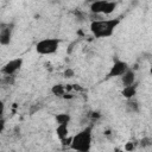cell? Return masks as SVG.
I'll use <instances>...</instances> for the list:
<instances>
[{
	"label": "cell",
	"mask_w": 152,
	"mask_h": 152,
	"mask_svg": "<svg viewBox=\"0 0 152 152\" xmlns=\"http://www.w3.org/2000/svg\"><path fill=\"white\" fill-rule=\"evenodd\" d=\"M56 133H57V137L59 138V140L66 138V137H68V133H69V131H68V125H66V124H61V125H58L57 128H56Z\"/></svg>",
	"instance_id": "obj_10"
},
{
	"label": "cell",
	"mask_w": 152,
	"mask_h": 152,
	"mask_svg": "<svg viewBox=\"0 0 152 152\" xmlns=\"http://www.w3.org/2000/svg\"><path fill=\"white\" fill-rule=\"evenodd\" d=\"M59 40L56 38H45L36 44V51L39 55H52L58 50Z\"/></svg>",
	"instance_id": "obj_3"
},
{
	"label": "cell",
	"mask_w": 152,
	"mask_h": 152,
	"mask_svg": "<svg viewBox=\"0 0 152 152\" xmlns=\"http://www.w3.org/2000/svg\"><path fill=\"white\" fill-rule=\"evenodd\" d=\"M12 37V25H2V28L0 31V44L1 45H8Z\"/></svg>",
	"instance_id": "obj_7"
},
{
	"label": "cell",
	"mask_w": 152,
	"mask_h": 152,
	"mask_svg": "<svg viewBox=\"0 0 152 152\" xmlns=\"http://www.w3.org/2000/svg\"><path fill=\"white\" fill-rule=\"evenodd\" d=\"M51 91H52L53 95L63 97V95L65 94V88H64V86H62V84H55V86L51 88Z\"/></svg>",
	"instance_id": "obj_11"
},
{
	"label": "cell",
	"mask_w": 152,
	"mask_h": 152,
	"mask_svg": "<svg viewBox=\"0 0 152 152\" xmlns=\"http://www.w3.org/2000/svg\"><path fill=\"white\" fill-rule=\"evenodd\" d=\"M87 1H88V2H90V4H91V2H94V1H97V0H87Z\"/></svg>",
	"instance_id": "obj_21"
},
{
	"label": "cell",
	"mask_w": 152,
	"mask_h": 152,
	"mask_svg": "<svg viewBox=\"0 0 152 152\" xmlns=\"http://www.w3.org/2000/svg\"><path fill=\"white\" fill-rule=\"evenodd\" d=\"M121 82H122V84H124L125 87H126V86L134 84V83H135V72H134V70L128 69V70L121 76Z\"/></svg>",
	"instance_id": "obj_8"
},
{
	"label": "cell",
	"mask_w": 152,
	"mask_h": 152,
	"mask_svg": "<svg viewBox=\"0 0 152 152\" xmlns=\"http://www.w3.org/2000/svg\"><path fill=\"white\" fill-rule=\"evenodd\" d=\"M90 145H91V127L88 126L84 129H82L80 133L72 137L70 147L76 151L86 152L90 150Z\"/></svg>",
	"instance_id": "obj_2"
},
{
	"label": "cell",
	"mask_w": 152,
	"mask_h": 152,
	"mask_svg": "<svg viewBox=\"0 0 152 152\" xmlns=\"http://www.w3.org/2000/svg\"><path fill=\"white\" fill-rule=\"evenodd\" d=\"M141 145H142V146H146V145H148V139H147V138L142 139V140H141Z\"/></svg>",
	"instance_id": "obj_18"
},
{
	"label": "cell",
	"mask_w": 152,
	"mask_h": 152,
	"mask_svg": "<svg viewBox=\"0 0 152 152\" xmlns=\"http://www.w3.org/2000/svg\"><path fill=\"white\" fill-rule=\"evenodd\" d=\"M75 15H76L80 20H82V19H83V13H82V12H80V11H75Z\"/></svg>",
	"instance_id": "obj_17"
},
{
	"label": "cell",
	"mask_w": 152,
	"mask_h": 152,
	"mask_svg": "<svg viewBox=\"0 0 152 152\" xmlns=\"http://www.w3.org/2000/svg\"><path fill=\"white\" fill-rule=\"evenodd\" d=\"M133 148H134L133 142H127V144L125 145V150H126V151H132Z\"/></svg>",
	"instance_id": "obj_16"
},
{
	"label": "cell",
	"mask_w": 152,
	"mask_h": 152,
	"mask_svg": "<svg viewBox=\"0 0 152 152\" xmlns=\"http://www.w3.org/2000/svg\"><path fill=\"white\" fill-rule=\"evenodd\" d=\"M93 118H99V113H93Z\"/></svg>",
	"instance_id": "obj_19"
},
{
	"label": "cell",
	"mask_w": 152,
	"mask_h": 152,
	"mask_svg": "<svg viewBox=\"0 0 152 152\" xmlns=\"http://www.w3.org/2000/svg\"><path fill=\"white\" fill-rule=\"evenodd\" d=\"M127 109H128V112L137 113V112L139 110V104H138V102L134 101L133 99L128 100V102H127Z\"/></svg>",
	"instance_id": "obj_13"
},
{
	"label": "cell",
	"mask_w": 152,
	"mask_h": 152,
	"mask_svg": "<svg viewBox=\"0 0 152 152\" xmlns=\"http://www.w3.org/2000/svg\"><path fill=\"white\" fill-rule=\"evenodd\" d=\"M56 121H57L58 125H61V124H66V125H68L69 121H70V115L66 114V113L57 114V115H56Z\"/></svg>",
	"instance_id": "obj_12"
},
{
	"label": "cell",
	"mask_w": 152,
	"mask_h": 152,
	"mask_svg": "<svg viewBox=\"0 0 152 152\" xmlns=\"http://www.w3.org/2000/svg\"><path fill=\"white\" fill-rule=\"evenodd\" d=\"M119 23H120V19L93 20L90 23V31L96 38L110 37L114 33V30L119 25Z\"/></svg>",
	"instance_id": "obj_1"
},
{
	"label": "cell",
	"mask_w": 152,
	"mask_h": 152,
	"mask_svg": "<svg viewBox=\"0 0 152 152\" xmlns=\"http://www.w3.org/2000/svg\"><path fill=\"white\" fill-rule=\"evenodd\" d=\"M115 8L116 2L109 0H97L90 4V11L95 14H110Z\"/></svg>",
	"instance_id": "obj_4"
},
{
	"label": "cell",
	"mask_w": 152,
	"mask_h": 152,
	"mask_svg": "<svg viewBox=\"0 0 152 152\" xmlns=\"http://www.w3.org/2000/svg\"><path fill=\"white\" fill-rule=\"evenodd\" d=\"M23 65V58H15L10 62H7L2 66V74L4 75H14Z\"/></svg>",
	"instance_id": "obj_6"
},
{
	"label": "cell",
	"mask_w": 152,
	"mask_h": 152,
	"mask_svg": "<svg viewBox=\"0 0 152 152\" xmlns=\"http://www.w3.org/2000/svg\"><path fill=\"white\" fill-rule=\"evenodd\" d=\"M135 94H137V86H135V83L134 84H131V86H126L122 89V95L127 100L133 99L135 96Z\"/></svg>",
	"instance_id": "obj_9"
},
{
	"label": "cell",
	"mask_w": 152,
	"mask_h": 152,
	"mask_svg": "<svg viewBox=\"0 0 152 152\" xmlns=\"http://www.w3.org/2000/svg\"><path fill=\"white\" fill-rule=\"evenodd\" d=\"M64 77L65 78H71V77H74V75H75V71H74V69H70V68H66L65 70H64Z\"/></svg>",
	"instance_id": "obj_14"
},
{
	"label": "cell",
	"mask_w": 152,
	"mask_h": 152,
	"mask_svg": "<svg viewBox=\"0 0 152 152\" xmlns=\"http://www.w3.org/2000/svg\"><path fill=\"white\" fill-rule=\"evenodd\" d=\"M61 141H62V144H63L64 146H65V145H66V146H70V145H71V141H72V138H68V137H66V138L62 139Z\"/></svg>",
	"instance_id": "obj_15"
},
{
	"label": "cell",
	"mask_w": 152,
	"mask_h": 152,
	"mask_svg": "<svg viewBox=\"0 0 152 152\" xmlns=\"http://www.w3.org/2000/svg\"><path fill=\"white\" fill-rule=\"evenodd\" d=\"M104 134H106V135H109V134H110V131H106Z\"/></svg>",
	"instance_id": "obj_20"
},
{
	"label": "cell",
	"mask_w": 152,
	"mask_h": 152,
	"mask_svg": "<svg viewBox=\"0 0 152 152\" xmlns=\"http://www.w3.org/2000/svg\"><path fill=\"white\" fill-rule=\"evenodd\" d=\"M151 74H152V68H151Z\"/></svg>",
	"instance_id": "obj_22"
},
{
	"label": "cell",
	"mask_w": 152,
	"mask_h": 152,
	"mask_svg": "<svg viewBox=\"0 0 152 152\" xmlns=\"http://www.w3.org/2000/svg\"><path fill=\"white\" fill-rule=\"evenodd\" d=\"M128 65L124 61H115L114 64L110 66V70L108 72V77H116V76H122L127 70Z\"/></svg>",
	"instance_id": "obj_5"
}]
</instances>
